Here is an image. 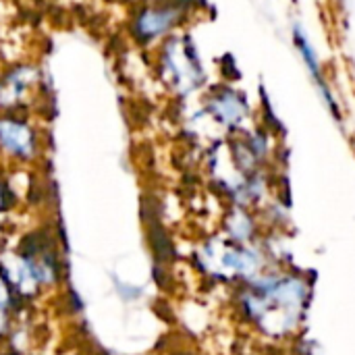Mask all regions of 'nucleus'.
Wrapping results in <instances>:
<instances>
[{"mask_svg":"<svg viewBox=\"0 0 355 355\" xmlns=\"http://www.w3.org/2000/svg\"><path fill=\"white\" fill-rule=\"evenodd\" d=\"M158 75L162 83L179 96L191 94L202 85V62L189 37L173 33L158 44Z\"/></svg>","mask_w":355,"mask_h":355,"instance_id":"obj_1","label":"nucleus"},{"mask_svg":"<svg viewBox=\"0 0 355 355\" xmlns=\"http://www.w3.org/2000/svg\"><path fill=\"white\" fill-rule=\"evenodd\" d=\"M185 10L173 0H141L131 8L127 31L139 48H154L175 33Z\"/></svg>","mask_w":355,"mask_h":355,"instance_id":"obj_2","label":"nucleus"},{"mask_svg":"<svg viewBox=\"0 0 355 355\" xmlns=\"http://www.w3.org/2000/svg\"><path fill=\"white\" fill-rule=\"evenodd\" d=\"M40 89L42 73L35 64H10L0 73V112H23Z\"/></svg>","mask_w":355,"mask_h":355,"instance_id":"obj_3","label":"nucleus"},{"mask_svg":"<svg viewBox=\"0 0 355 355\" xmlns=\"http://www.w3.org/2000/svg\"><path fill=\"white\" fill-rule=\"evenodd\" d=\"M40 150V133L23 112H0V154L17 162H31Z\"/></svg>","mask_w":355,"mask_h":355,"instance_id":"obj_4","label":"nucleus"},{"mask_svg":"<svg viewBox=\"0 0 355 355\" xmlns=\"http://www.w3.org/2000/svg\"><path fill=\"white\" fill-rule=\"evenodd\" d=\"M208 110L223 125H235L243 119L245 104L239 94L231 89H223L220 94L212 96V100L208 102Z\"/></svg>","mask_w":355,"mask_h":355,"instance_id":"obj_5","label":"nucleus"},{"mask_svg":"<svg viewBox=\"0 0 355 355\" xmlns=\"http://www.w3.org/2000/svg\"><path fill=\"white\" fill-rule=\"evenodd\" d=\"M295 44H297V48H300V52H302V56H304L306 64L310 67V73L314 75L316 83H318V85H320V89L327 94V98H329V100H333V98H331V94H329V89H327V83L322 81L318 56H316V52H314V48H312V44H310V40L302 33V29H295Z\"/></svg>","mask_w":355,"mask_h":355,"instance_id":"obj_6","label":"nucleus"},{"mask_svg":"<svg viewBox=\"0 0 355 355\" xmlns=\"http://www.w3.org/2000/svg\"><path fill=\"white\" fill-rule=\"evenodd\" d=\"M116 2H127V4H133V6H135V4H139L141 0H116Z\"/></svg>","mask_w":355,"mask_h":355,"instance_id":"obj_7","label":"nucleus"}]
</instances>
